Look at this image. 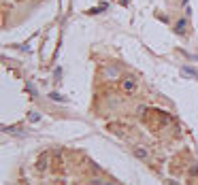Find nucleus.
<instances>
[{
  "mask_svg": "<svg viewBox=\"0 0 198 185\" xmlns=\"http://www.w3.org/2000/svg\"><path fill=\"white\" fill-rule=\"evenodd\" d=\"M92 185H102V183H100V179H94V181H92Z\"/></svg>",
  "mask_w": 198,
  "mask_h": 185,
  "instance_id": "obj_4",
  "label": "nucleus"
},
{
  "mask_svg": "<svg viewBox=\"0 0 198 185\" xmlns=\"http://www.w3.org/2000/svg\"><path fill=\"white\" fill-rule=\"evenodd\" d=\"M107 185H113V183H107Z\"/></svg>",
  "mask_w": 198,
  "mask_h": 185,
  "instance_id": "obj_5",
  "label": "nucleus"
},
{
  "mask_svg": "<svg viewBox=\"0 0 198 185\" xmlns=\"http://www.w3.org/2000/svg\"><path fill=\"white\" fill-rule=\"evenodd\" d=\"M136 155H139V157H147V153L143 151V149H136Z\"/></svg>",
  "mask_w": 198,
  "mask_h": 185,
  "instance_id": "obj_3",
  "label": "nucleus"
},
{
  "mask_svg": "<svg viewBox=\"0 0 198 185\" xmlns=\"http://www.w3.org/2000/svg\"><path fill=\"white\" fill-rule=\"evenodd\" d=\"M134 87H136V83H134L132 79H126V81H124V90H126V92H132Z\"/></svg>",
  "mask_w": 198,
  "mask_h": 185,
  "instance_id": "obj_2",
  "label": "nucleus"
},
{
  "mask_svg": "<svg viewBox=\"0 0 198 185\" xmlns=\"http://www.w3.org/2000/svg\"><path fill=\"white\" fill-rule=\"evenodd\" d=\"M47 166H49V155L45 153V155H40V157H38V164H36V168H38V170H45Z\"/></svg>",
  "mask_w": 198,
  "mask_h": 185,
  "instance_id": "obj_1",
  "label": "nucleus"
}]
</instances>
